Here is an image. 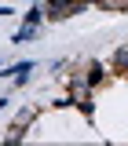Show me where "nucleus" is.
I'll return each mask as SVG.
<instances>
[{
	"instance_id": "obj_1",
	"label": "nucleus",
	"mask_w": 128,
	"mask_h": 146,
	"mask_svg": "<svg viewBox=\"0 0 128 146\" xmlns=\"http://www.w3.org/2000/svg\"><path fill=\"white\" fill-rule=\"evenodd\" d=\"M91 0H44V15L48 22H66V18L81 15V11H88Z\"/></svg>"
},
{
	"instance_id": "obj_2",
	"label": "nucleus",
	"mask_w": 128,
	"mask_h": 146,
	"mask_svg": "<svg viewBox=\"0 0 128 146\" xmlns=\"http://www.w3.org/2000/svg\"><path fill=\"white\" fill-rule=\"evenodd\" d=\"M29 73H33V62L26 58V62H15V66H7V70H4V77H11L18 88H22V84L29 80Z\"/></svg>"
},
{
	"instance_id": "obj_3",
	"label": "nucleus",
	"mask_w": 128,
	"mask_h": 146,
	"mask_svg": "<svg viewBox=\"0 0 128 146\" xmlns=\"http://www.w3.org/2000/svg\"><path fill=\"white\" fill-rule=\"evenodd\" d=\"M91 7L110 11V15H128V0H91Z\"/></svg>"
},
{
	"instance_id": "obj_4",
	"label": "nucleus",
	"mask_w": 128,
	"mask_h": 146,
	"mask_svg": "<svg viewBox=\"0 0 128 146\" xmlns=\"http://www.w3.org/2000/svg\"><path fill=\"white\" fill-rule=\"evenodd\" d=\"M37 36H40V26H29V22H22V29H15L11 44H26V40H37Z\"/></svg>"
},
{
	"instance_id": "obj_5",
	"label": "nucleus",
	"mask_w": 128,
	"mask_h": 146,
	"mask_svg": "<svg viewBox=\"0 0 128 146\" xmlns=\"http://www.w3.org/2000/svg\"><path fill=\"white\" fill-rule=\"evenodd\" d=\"M37 113H40V110H37V106H22V110H18V113H15V124H22V128H29V124H33V121H37Z\"/></svg>"
},
{
	"instance_id": "obj_6",
	"label": "nucleus",
	"mask_w": 128,
	"mask_h": 146,
	"mask_svg": "<svg viewBox=\"0 0 128 146\" xmlns=\"http://www.w3.org/2000/svg\"><path fill=\"white\" fill-rule=\"evenodd\" d=\"M88 80H91V88L103 84V80H106V66H103V62H88Z\"/></svg>"
},
{
	"instance_id": "obj_7",
	"label": "nucleus",
	"mask_w": 128,
	"mask_h": 146,
	"mask_svg": "<svg viewBox=\"0 0 128 146\" xmlns=\"http://www.w3.org/2000/svg\"><path fill=\"white\" fill-rule=\"evenodd\" d=\"M44 18H48V15H44V4H33V7L22 15V22H29V26H40Z\"/></svg>"
},
{
	"instance_id": "obj_8",
	"label": "nucleus",
	"mask_w": 128,
	"mask_h": 146,
	"mask_svg": "<svg viewBox=\"0 0 128 146\" xmlns=\"http://www.w3.org/2000/svg\"><path fill=\"white\" fill-rule=\"evenodd\" d=\"M110 62H113V70H117V73H125V77H128V48H117Z\"/></svg>"
},
{
	"instance_id": "obj_9",
	"label": "nucleus",
	"mask_w": 128,
	"mask_h": 146,
	"mask_svg": "<svg viewBox=\"0 0 128 146\" xmlns=\"http://www.w3.org/2000/svg\"><path fill=\"white\" fill-rule=\"evenodd\" d=\"M22 139H26V128L11 121V128H7V135H4V143H7V146H15V143H22Z\"/></svg>"
},
{
	"instance_id": "obj_10",
	"label": "nucleus",
	"mask_w": 128,
	"mask_h": 146,
	"mask_svg": "<svg viewBox=\"0 0 128 146\" xmlns=\"http://www.w3.org/2000/svg\"><path fill=\"white\" fill-rule=\"evenodd\" d=\"M7 15H15V11H11V7H4V4H0V18H7Z\"/></svg>"
},
{
	"instance_id": "obj_11",
	"label": "nucleus",
	"mask_w": 128,
	"mask_h": 146,
	"mask_svg": "<svg viewBox=\"0 0 128 146\" xmlns=\"http://www.w3.org/2000/svg\"><path fill=\"white\" fill-rule=\"evenodd\" d=\"M4 106H7V99H0V110H4Z\"/></svg>"
}]
</instances>
